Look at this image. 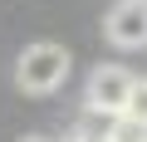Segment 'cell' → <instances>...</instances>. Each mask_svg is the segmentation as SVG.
I'll use <instances>...</instances> for the list:
<instances>
[{
	"mask_svg": "<svg viewBox=\"0 0 147 142\" xmlns=\"http://www.w3.org/2000/svg\"><path fill=\"white\" fill-rule=\"evenodd\" d=\"M123 118H127V122H137V127L147 132V79H137V88H132V98H127Z\"/></svg>",
	"mask_w": 147,
	"mask_h": 142,
	"instance_id": "cell-4",
	"label": "cell"
},
{
	"mask_svg": "<svg viewBox=\"0 0 147 142\" xmlns=\"http://www.w3.org/2000/svg\"><path fill=\"white\" fill-rule=\"evenodd\" d=\"M69 49L64 44H49V39H39V44H30L20 59H15V83L25 88V93H34V98H44V93H54L64 79H69Z\"/></svg>",
	"mask_w": 147,
	"mask_h": 142,
	"instance_id": "cell-1",
	"label": "cell"
},
{
	"mask_svg": "<svg viewBox=\"0 0 147 142\" xmlns=\"http://www.w3.org/2000/svg\"><path fill=\"white\" fill-rule=\"evenodd\" d=\"M20 142H49V137H20Z\"/></svg>",
	"mask_w": 147,
	"mask_h": 142,
	"instance_id": "cell-5",
	"label": "cell"
},
{
	"mask_svg": "<svg viewBox=\"0 0 147 142\" xmlns=\"http://www.w3.org/2000/svg\"><path fill=\"white\" fill-rule=\"evenodd\" d=\"M64 142H84V137H79V132H74V137H64Z\"/></svg>",
	"mask_w": 147,
	"mask_h": 142,
	"instance_id": "cell-6",
	"label": "cell"
},
{
	"mask_svg": "<svg viewBox=\"0 0 147 142\" xmlns=\"http://www.w3.org/2000/svg\"><path fill=\"white\" fill-rule=\"evenodd\" d=\"M103 34L118 49H147V0H118L103 20Z\"/></svg>",
	"mask_w": 147,
	"mask_h": 142,
	"instance_id": "cell-3",
	"label": "cell"
},
{
	"mask_svg": "<svg viewBox=\"0 0 147 142\" xmlns=\"http://www.w3.org/2000/svg\"><path fill=\"white\" fill-rule=\"evenodd\" d=\"M137 88V74H127L123 64H98L88 74V88H84V103L88 113H103V118H123L127 98Z\"/></svg>",
	"mask_w": 147,
	"mask_h": 142,
	"instance_id": "cell-2",
	"label": "cell"
}]
</instances>
